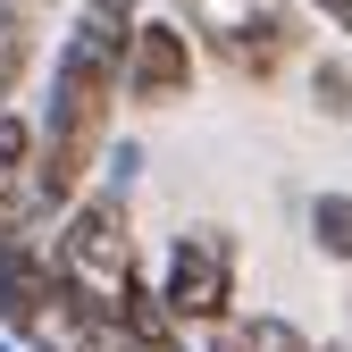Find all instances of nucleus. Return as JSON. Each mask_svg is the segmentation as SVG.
Masks as SVG:
<instances>
[{
  "label": "nucleus",
  "mask_w": 352,
  "mask_h": 352,
  "mask_svg": "<svg viewBox=\"0 0 352 352\" xmlns=\"http://www.w3.org/2000/svg\"><path fill=\"white\" fill-rule=\"evenodd\" d=\"M160 302L185 336H218L243 311V252L227 227H176L160 252Z\"/></svg>",
  "instance_id": "7ed1b4c3"
},
{
  "label": "nucleus",
  "mask_w": 352,
  "mask_h": 352,
  "mask_svg": "<svg viewBox=\"0 0 352 352\" xmlns=\"http://www.w3.org/2000/svg\"><path fill=\"white\" fill-rule=\"evenodd\" d=\"M302 84H311V109L319 118L352 126V59L344 51H311V59H302Z\"/></svg>",
  "instance_id": "6e6552de"
},
{
  "label": "nucleus",
  "mask_w": 352,
  "mask_h": 352,
  "mask_svg": "<svg viewBox=\"0 0 352 352\" xmlns=\"http://www.w3.org/2000/svg\"><path fill=\"white\" fill-rule=\"evenodd\" d=\"M185 25L201 34V59L227 67L235 84H277L285 67L311 59L294 0H185Z\"/></svg>",
  "instance_id": "f03ea898"
},
{
  "label": "nucleus",
  "mask_w": 352,
  "mask_h": 352,
  "mask_svg": "<svg viewBox=\"0 0 352 352\" xmlns=\"http://www.w3.org/2000/svg\"><path fill=\"white\" fill-rule=\"evenodd\" d=\"M135 176H143V143H109V151H101V193L126 201V193H135Z\"/></svg>",
  "instance_id": "9d476101"
},
{
  "label": "nucleus",
  "mask_w": 352,
  "mask_h": 352,
  "mask_svg": "<svg viewBox=\"0 0 352 352\" xmlns=\"http://www.w3.org/2000/svg\"><path fill=\"white\" fill-rule=\"evenodd\" d=\"M42 243H51L59 285H67L76 302H93V311H109V319H126V302L151 285L135 218H126V201L101 193V185H93V193H76V201L51 218V227H42Z\"/></svg>",
  "instance_id": "f257e3e1"
},
{
  "label": "nucleus",
  "mask_w": 352,
  "mask_h": 352,
  "mask_svg": "<svg viewBox=\"0 0 352 352\" xmlns=\"http://www.w3.org/2000/svg\"><path fill=\"white\" fill-rule=\"evenodd\" d=\"M193 84H201V34L151 9L126 42V109H185Z\"/></svg>",
  "instance_id": "20e7f679"
},
{
  "label": "nucleus",
  "mask_w": 352,
  "mask_h": 352,
  "mask_svg": "<svg viewBox=\"0 0 352 352\" xmlns=\"http://www.w3.org/2000/svg\"><path fill=\"white\" fill-rule=\"evenodd\" d=\"M59 294H67V285H59V269H51V243H42V235L0 243V336L34 344L42 327H51Z\"/></svg>",
  "instance_id": "39448f33"
},
{
  "label": "nucleus",
  "mask_w": 352,
  "mask_h": 352,
  "mask_svg": "<svg viewBox=\"0 0 352 352\" xmlns=\"http://www.w3.org/2000/svg\"><path fill=\"white\" fill-rule=\"evenodd\" d=\"M34 160H42V135H34V109H0V210L25 218V227H51L42 218V185H34Z\"/></svg>",
  "instance_id": "423d86ee"
},
{
  "label": "nucleus",
  "mask_w": 352,
  "mask_h": 352,
  "mask_svg": "<svg viewBox=\"0 0 352 352\" xmlns=\"http://www.w3.org/2000/svg\"><path fill=\"white\" fill-rule=\"evenodd\" d=\"M25 352H59V344H25Z\"/></svg>",
  "instance_id": "f8f14e48"
},
{
  "label": "nucleus",
  "mask_w": 352,
  "mask_h": 352,
  "mask_svg": "<svg viewBox=\"0 0 352 352\" xmlns=\"http://www.w3.org/2000/svg\"><path fill=\"white\" fill-rule=\"evenodd\" d=\"M336 352H352V344H336Z\"/></svg>",
  "instance_id": "ddd939ff"
},
{
  "label": "nucleus",
  "mask_w": 352,
  "mask_h": 352,
  "mask_svg": "<svg viewBox=\"0 0 352 352\" xmlns=\"http://www.w3.org/2000/svg\"><path fill=\"white\" fill-rule=\"evenodd\" d=\"M302 227H311V243L336 260V269H352V193H311Z\"/></svg>",
  "instance_id": "1a4fd4ad"
},
{
  "label": "nucleus",
  "mask_w": 352,
  "mask_h": 352,
  "mask_svg": "<svg viewBox=\"0 0 352 352\" xmlns=\"http://www.w3.org/2000/svg\"><path fill=\"white\" fill-rule=\"evenodd\" d=\"M302 9H311L319 25H336V34H352V0H302Z\"/></svg>",
  "instance_id": "9b49d317"
},
{
  "label": "nucleus",
  "mask_w": 352,
  "mask_h": 352,
  "mask_svg": "<svg viewBox=\"0 0 352 352\" xmlns=\"http://www.w3.org/2000/svg\"><path fill=\"white\" fill-rule=\"evenodd\" d=\"M218 336H227L235 352H319V344L302 336V327H294L285 311H235V319L218 327Z\"/></svg>",
  "instance_id": "0eeeda50"
}]
</instances>
